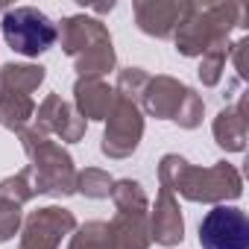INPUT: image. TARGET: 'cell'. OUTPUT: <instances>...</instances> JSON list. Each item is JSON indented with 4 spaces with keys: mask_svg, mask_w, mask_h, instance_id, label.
Masks as SVG:
<instances>
[{
    "mask_svg": "<svg viewBox=\"0 0 249 249\" xmlns=\"http://www.w3.org/2000/svg\"><path fill=\"white\" fill-rule=\"evenodd\" d=\"M159 179L161 188L176 191L191 202L226 205L229 199H237L243 194V176L229 161H217L211 167H194L188 159L167 153L159 161Z\"/></svg>",
    "mask_w": 249,
    "mask_h": 249,
    "instance_id": "6da1fadb",
    "label": "cell"
},
{
    "mask_svg": "<svg viewBox=\"0 0 249 249\" xmlns=\"http://www.w3.org/2000/svg\"><path fill=\"white\" fill-rule=\"evenodd\" d=\"M231 30H246L243 3H191L185 21L176 27V50L188 59H199L214 41L229 38Z\"/></svg>",
    "mask_w": 249,
    "mask_h": 249,
    "instance_id": "7a4b0ae2",
    "label": "cell"
},
{
    "mask_svg": "<svg viewBox=\"0 0 249 249\" xmlns=\"http://www.w3.org/2000/svg\"><path fill=\"white\" fill-rule=\"evenodd\" d=\"M21 147L30 159V173H33V191L36 194H50V196H71L76 194V167L71 153L50 141V135L38 126H27L18 132Z\"/></svg>",
    "mask_w": 249,
    "mask_h": 249,
    "instance_id": "3957f363",
    "label": "cell"
},
{
    "mask_svg": "<svg viewBox=\"0 0 249 249\" xmlns=\"http://www.w3.org/2000/svg\"><path fill=\"white\" fill-rule=\"evenodd\" d=\"M0 33L21 56H41L59 41V24L36 6H9L0 15Z\"/></svg>",
    "mask_w": 249,
    "mask_h": 249,
    "instance_id": "277c9868",
    "label": "cell"
},
{
    "mask_svg": "<svg viewBox=\"0 0 249 249\" xmlns=\"http://www.w3.org/2000/svg\"><path fill=\"white\" fill-rule=\"evenodd\" d=\"M141 138H144V111L135 103L117 97L114 108L106 117V132H103V144H100L103 156L123 161L138 150Z\"/></svg>",
    "mask_w": 249,
    "mask_h": 249,
    "instance_id": "5b68a950",
    "label": "cell"
},
{
    "mask_svg": "<svg viewBox=\"0 0 249 249\" xmlns=\"http://www.w3.org/2000/svg\"><path fill=\"white\" fill-rule=\"evenodd\" d=\"M202 249H249V217L237 205H214L199 223Z\"/></svg>",
    "mask_w": 249,
    "mask_h": 249,
    "instance_id": "8992f818",
    "label": "cell"
},
{
    "mask_svg": "<svg viewBox=\"0 0 249 249\" xmlns=\"http://www.w3.org/2000/svg\"><path fill=\"white\" fill-rule=\"evenodd\" d=\"M73 229H76L73 211L59 205H44L38 211H30L18 249H59L62 237L73 234Z\"/></svg>",
    "mask_w": 249,
    "mask_h": 249,
    "instance_id": "52a82bcc",
    "label": "cell"
},
{
    "mask_svg": "<svg viewBox=\"0 0 249 249\" xmlns=\"http://www.w3.org/2000/svg\"><path fill=\"white\" fill-rule=\"evenodd\" d=\"M36 126L47 135H56L62 144H76L88 129V120L76 111L73 103L62 100V94H47L41 106H36Z\"/></svg>",
    "mask_w": 249,
    "mask_h": 249,
    "instance_id": "ba28073f",
    "label": "cell"
},
{
    "mask_svg": "<svg viewBox=\"0 0 249 249\" xmlns=\"http://www.w3.org/2000/svg\"><path fill=\"white\" fill-rule=\"evenodd\" d=\"M36 196L30 167L18 170L15 176L0 182V243H6L18 234L24 220V205Z\"/></svg>",
    "mask_w": 249,
    "mask_h": 249,
    "instance_id": "9c48e42d",
    "label": "cell"
},
{
    "mask_svg": "<svg viewBox=\"0 0 249 249\" xmlns=\"http://www.w3.org/2000/svg\"><path fill=\"white\" fill-rule=\"evenodd\" d=\"M188 9H191V0H135L132 3L138 30L153 38H173Z\"/></svg>",
    "mask_w": 249,
    "mask_h": 249,
    "instance_id": "30bf717a",
    "label": "cell"
},
{
    "mask_svg": "<svg viewBox=\"0 0 249 249\" xmlns=\"http://www.w3.org/2000/svg\"><path fill=\"white\" fill-rule=\"evenodd\" d=\"M185 94H188L185 82H179V79H173L167 73H159V76H150L138 108H144L156 120H173L182 100H185Z\"/></svg>",
    "mask_w": 249,
    "mask_h": 249,
    "instance_id": "8fae6325",
    "label": "cell"
},
{
    "mask_svg": "<svg viewBox=\"0 0 249 249\" xmlns=\"http://www.w3.org/2000/svg\"><path fill=\"white\" fill-rule=\"evenodd\" d=\"M150 237L159 246H179L185 240V220H182V208L179 199L173 196V191L161 188L156 196V205L150 211Z\"/></svg>",
    "mask_w": 249,
    "mask_h": 249,
    "instance_id": "7c38bea8",
    "label": "cell"
},
{
    "mask_svg": "<svg viewBox=\"0 0 249 249\" xmlns=\"http://www.w3.org/2000/svg\"><path fill=\"white\" fill-rule=\"evenodd\" d=\"M59 41H62V50L71 59H79L91 47H97L103 41H111V36H108L103 21L88 18V15H71L59 24Z\"/></svg>",
    "mask_w": 249,
    "mask_h": 249,
    "instance_id": "4fadbf2b",
    "label": "cell"
},
{
    "mask_svg": "<svg viewBox=\"0 0 249 249\" xmlns=\"http://www.w3.org/2000/svg\"><path fill=\"white\" fill-rule=\"evenodd\" d=\"M246 103H249V94H240V100H237L234 106H226V108L214 117V123H211L214 141H217L226 153H243V147H246V132H249Z\"/></svg>",
    "mask_w": 249,
    "mask_h": 249,
    "instance_id": "5bb4252c",
    "label": "cell"
},
{
    "mask_svg": "<svg viewBox=\"0 0 249 249\" xmlns=\"http://www.w3.org/2000/svg\"><path fill=\"white\" fill-rule=\"evenodd\" d=\"M114 88L106 79H76L73 82V106L85 120H106L114 108Z\"/></svg>",
    "mask_w": 249,
    "mask_h": 249,
    "instance_id": "9a60e30c",
    "label": "cell"
},
{
    "mask_svg": "<svg viewBox=\"0 0 249 249\" xmlns=\"http://www.w3.org/2000/svg\"><path fill=\"white\" fill-rule=\"evenodd\" d=\"M108 231L117 249H150V211H117Z\"/></svg>",
    "mask_w": 249,
    "mask_h": 249,
    "instance_id": "2e32d148",
    "label": "cell"
},
{
    "mask_svg": "<svg viewBox=\"0 0 249 249\" xmlns=\"http://www.w3.org/2000/svg\"><path fill=\"white\" fill-rule=\"evenodd\" d=\"M33 117H36L33 94L0 88V126H6L9 132H21V129H27V123Z\"/></svg>",
    "mask_w": 249,
    "mask_h": 249,
    "instance_id": "e0dca14e",
    "label": "cell"
},
{
    "mask_svg": "<svg viewBox=\"0 0 249 249\" xmlns=\"http://www.w3.org/2000/svg\"><path fill=\"white\" fill-rule=\"evenodd\" d=\"M44 76H47V68H41V65H18V62H9V65L0 68V88L33 94V91H38V85L44 82Z\"/></svg>",
    "mask_w": 249,
    "mask_h": 249,
    "instance_id": "ac0fdd59",
    "label": "cell"
},
{
    "mask_svg": "<svg viewBox=\"0 0 249 249\" xmlns=\"http://www.w3.org/2000/svg\"><path fill=\"white\" fill-rule=\"evenodd\" d=\"M229 50H231V38H220L214 41L202 56H199V79L205 88H214L220 79H223V71H226V59H229Z\"/></svg>",
    "mask_w": 249,
    "mask_h": 249,
    "instance_id": "d6986e66",
    "label": "cell"
},
{
    "mask_svg": "<svg viewBox=\"0 0 249 249\" xmlns=\"http://www.w3.org/2000/svg\"><path fill=\"white\" fill-rule=\"evenodd\" d=\"M68 249H117V246H114V240H111L108 223H103V220H91V223L73 229Z\"/></svg>",
    "mask_w": 249,
    "mask_h": 249,
    "instance_id": "ffe728a7",
    "label": "cell"
},
{
    "mask_svg": "<svg viewBox=\"0 0 249 249\" xmlns=\"http://www.w3.org/2000/svg\"><path fill=\"white\" fill-rule=\"evenodd\" d=\"M111 202L117 205V211H150V199L147 191L141 188V182L135 179H117L111 185Z\"/></svg>",
    "mask_w": 249,
    "mask_h": 249,
    "instance_id": "44dd1931",
    "label": "cell"
},
{
    "mask_svg": "<svg viewBox=\"0 0 249 249\" xmlns=\"http://www.w3.org/2000/svg\"><path fill=\"white\" fill-rule=\"evenodd\" d=\"M111 185H114V179L100 167H85L76 173V194H82L88 199H106L111 194Z\"/></svg>",
    "mask_w": 249,
    "mask_h": 249,
    "instance_id": "7402d4cb",
    "label": "cell"
},
{
    "mask_svg": "<svg viewBox=\"0 0 249 249\" xmlns=\"http://www.w3.org/2000/svg\"><path fill=\"white\" fill-rule=\"evenodd\" d=\"M150 82V73L141 71V68H123L117 73V82H114V94L123 97V100H129V103H141V94Z\"/></svg>",
    "mask_w": 249,
    "mask_h": 249,
    "instance_id": "603a6c76",
    "label": "cell"
},
{
    "mask_svg": "<svg viewBox=\"0 0 249 249\" xmlns=\"http://www.w3.org/2000/svg\"><path fill=\"white\" fill-rule=\"evenodd\" d=\"M202 114H205V103H202V97L194 91V88H188V94H185V100H182V106H179V111H176V123L182 129H196L199 123H202Z\"/></svg>",
    "mask_w": 249,
    "mask_h": 249,
    "instance_id": "cb8c5ba5",
    "label": "cell"
},
{
    "mask_svg": "<svg viewBox=\"0 0 249 249\" xmlns=\"http://www.w3.org/2000/svg\"><path fill=\"white\" fill-rule=\"evenodd\" d=\"M246 53H249V38H240V41H234V44H231V50H229V56L234 59V71H237V76H240V79H249Z\"/></svg>",
    "mask_w": 249,
    "mask_h": 249,
    "instance_id": "d4e9b609",
    "label": "cell"
},
{
    "mask_svg": "<svg viewBox=\"0 0 249 249\" xmlns=\"http://www.w3.org/2000/svg\"><path fill=\"white\" fill-rule=\"evenodd\" d=\"M9 9V3H0V12H6Z\"/></svg>",
    "mask_w": 249,
    "mask_h": 249,
    "instance_id": "484cf974",
    "label": "cell"
}]
</instances>
